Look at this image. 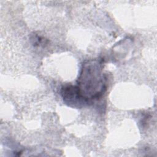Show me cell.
Returning <instances> with one entry per match:
<instances>
[{
  "label": "cell",
  "mask_w": 157,
  "mask_h": 157,
  "mask_svg": "<svg viewBox=\"0 0 157 157\" xmlns=\"http://www.w3.org/2000/svg\"><path fill=\"white\" fill-rule=\"evenodd\" d=\"M77 86L88 102L100 97L105 90V78L101 63L96 60L85 63L78 78Z\"/></svg>",
  "instance_id": "obj_1"
},
{
  "label": "cell",
  "mask_w": 157,
  "mask_h": 157,
  "mask_svg": "<svg viewBox=\"0 0 157 157\" xmlns=\"http://www.w3.org/2000/svg\"><path fill=\"white\" fill-rule=\"evenodd\" d=\"M61 94L65 103L72 107H81L89 103L80 94L77 86H64Z\"/></svg>",
  "instance_id": "obj_2"
},
{
  "label": "cell",
  "mask_w": 157,
  "mask_h": 157,
  "mask_svg": "<svg viewBox=\"0 0 157 157\" xmlns=\"http://www.w3.org/2000/svg\"><path fill=\"white\" fill-rule=\"evenodd\" d=\"M31 40L33 41V44L34 46H36V45L39 46V45L46 44V42H47V40L44 39L43 37L36 34L33 36V37H31Z\"/></svg>",
  "instance_id": "obj_3"
}]
</instances>
